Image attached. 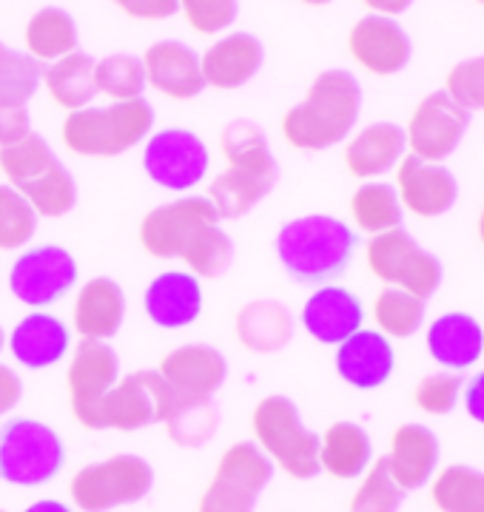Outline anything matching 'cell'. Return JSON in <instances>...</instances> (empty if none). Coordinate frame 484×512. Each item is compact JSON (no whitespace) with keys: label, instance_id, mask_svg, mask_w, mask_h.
Wrapping results in <instances>:
<instances>
[{"label":"cell","instance_id":"obj_35","mask_svg":"<svg viewBox=\"0 0 484 512\" xmlns=\"http://www.w3.org/2000/svg\"><path fill=\"white\" fill-rule=\"evenodd\" d=\"M430 501L439 512H484V473L450 464L430 481Z\"/></svg>","mask_w":484,"mask_h":512},{"label":"cell","instance_id":"obj_34","mask_svg":"<svg viewBox=\"0 0 484 512\" xmlns=\"http://www.w3.org/2000/svg\"><path fill=\"white\" fill-rule=\"evenodd\" d=\"M402 214H405V208L391 183L371 180V183L359 185L351 194V217H354L356 228L371 237L402 228Z\"/></svg>","mask_w":484,"mask_h":512},{"label":"cell","instance_id":"obj_5","mask_svg":"<svg viewBox=\"0 0 484 512\" xmlns=\"http://www.w3.org/2000/svg\"><path fill=\"white\" fill-rule=\"evenodd\" d=\"M154 128V109L149 100L86 106L66 114L60 140L77 157H120L140 146Z\"/></svg>","mask_w":484,"mask_h":512},{"label":"cell","instance_id":"obj_49","mask_svg":"<svg viewBox=\"0 0 484 512\" xmlns=\"http://www.w3.org/2000/svg\"><path fill=\"white\" fill-rule=\"evenodd\" d=\"M462 399H465L467 416L484 424V370H479L476 376H470V382H465Z\"/></svg>","mask_w":484,"mask_h":512},{"label":"cell","instance_id":"obj_6","mask_svg":"<svg viewBox=\"0 0 484 512\" xmlns=\"http://www.w3.org/2000/svg\"><path fill=\"white\" fill-rule=\"evenodd\" d=\"M254 444L285 476L308 481L319 476V436L305 427L288 396H265L251 410Z\"/></svg>","mask_w":484,"mask_h":512},{"label":"cell","instance_id":"obj_52","mask_svg":"<svg viewBox=\"0 0 484 512\" xmlns=\"http://www.w3.org/2000/svg\"><path fill=\"white\" fill-rule=\"evenodd\" d=\"M476 231H479V242L484 245V205L482 211H479V225H476Z\"/></svg>","mask_w":484,"mask_h":512},{"label":"cell","instance_id":"obj_13","mask_svg":"<svg viewBox=\"0 0 484 512\" xmlns=\"http://www.w3.org/2000/svg\"><path fill=\"white\" fill-rule=\"evenodd\" d=\"M208 168V146L191 128H163L149 134L143 148V171L154 185L186 194L203 183Z\"/></svg>","mask_w":484,"mask_h":512},{"label":"cell","instance_id":"obj_27","mask_svg":"<svg viewBox=\"0 0 484 512\" xmlns=\"http://www.w3.org/2000/svg\"><path fill=\"white\" fill-rule=\"evenodd\" d=\"M126 293L109 276H94L80 285L72 305V328L80 339L109 342L123 328Z\"/></svg>","mask_w":484,"mask_h":512},{"label":"cell","instance_id":"obj_50","mask_svg":"<svg viewBox=\"0 0 484 512\" xmlns=\"http://www.w3.org/2000/svg\"><path fill=\"white\" fill-rule=\"evenodd\" d=\"M408 6L410 3H405V0H399V3H385V0H371V3H365L368 15H382V18L393 20H396V15H402Z\"/></svg>","mask_w":484,"mask_h":512},{"label":"cell","instance_id":"obj_29","mask_svg":"<svg viewBox=\"0 0 484 512\" xmlns=\"http://www.w3.org/2000/svg\"><path fill=\"white\" fill-rule=\"evenodd\" d=\"M408 151L405 143V128L396 123H371L345 146V168L356 180L371 183L376 177H385L391 168L402 163Z\"/></svg>","mask_w":484,"mask_h":512},{"label":"cell","instance_id":"obj_10","mask_svg":"<svg viewBox=\"0 0 484 512\" xmlns=\"http://www.w3.org/2000/svg\"><path fill=\"white\" fill-rule=\"evenodd\" d=\"M365 265L385 288H399L428 302L442 285V262L430 251H422L405 228L371 237L365 245Z\"/></svg>","mask_w":484,"mask_h":512},{"label":"cell","instance_id":"obj_31","mask_svg":"<svg viewBox=\"0 0 484 512\" xmlns=\"http://www.w3.org/2000/svg\"><path fill=\"white\" fill-rule=\"evenodd\" d=\"M373 464V444L365 427L356 421H334L319 436V473L339 481L365 476V470Z\"/></svg>","mask_w":484,"mask_h":512},{"label":"cell","instance_id":"obj_23","mask_svg":"<svg viewBox=\"0 0 484 512\" xmlns=\"http://www.w3.org/2000/svg\"><path fill=\"white\" fill-rule=\"evenodd\" d=\"M6 348L26 370H46L66 359L72 348V330L55 313L32 311L20 319L12 333H6Z\"/></svg>","mask_w":484,"mask_h":512},{"label":"cell","instance_id":"obj_41","mask_svg":"<svg viewBox=\"0 0 484 512\" xmlns=\"http://www.w3.org/2000/svg\"><path fill=\"white\" fill-rule=\"evenodd\" d=\"M405 493L388 473L385 458L373 461L348 501V512H399Z\"/></svg>","mask_w":484,"mask_h":512},{"label":"cell","instance_id":"obj_9","mask_svg":"<svg viewBox=\"0 0 484 512\" xmlns=\"http://www.w3.org/2000/svg\"><path fill=\"white\" fill-rule=\"evenodd\" d=\"M151 487L154 470L149 461L131 453H117L80 467L69 484V495L80 512H109L114 507L143 501Z\"/></svg>","mask_w":484,"mask_h":512},{"label":"cell","instance_id":"obj_37","mask_svg":"<svg viewBox=\"0 0 484 512\" xmlns=\"http://www.w3.org/2000/svg\"><path fill=\"white\" fill-rule=\"evenodd\" d=\"M97 94H106L112 103H131L146 92L143 60L134 55H106L94 63Z\"/></svg>","mask_w":484,"mask_h":512},{"label":"cell","instance_id":"obj_32","mask_svg":"<svg viewBox=\"0 0 484 512\" xmlns=\"http://www.w3.org/2000/svg\"><path fill=\"white\" fill-rule=\"evenodd\" d=\"M40 86H46V92L52 97L57 109L66 114L92 106L97 86H94V57L86 52L55 60L49 66H43L40 74Z\"/></svg>","mask_w":484,"mask_h":512},{"label":"cell","instance_id":"obj_48","mask_svg":"<svg viewBox=\"0 0 484 512\" xmlns=\"http://www.w3.org/2000/svg\"><path fill=\"white\" fill-rule=\"evenodd\" d=\"M23 399V382L9 365H0V416L12 413Z\"/></svg>","mask_w":484,"mask_h":512},{"label":"cell","instance_id":"obj_44","mask_svg":"<svg viewBox=\"0 0 484 512\" xmlns=\"http://www.w3.org/2000/svg\"><path fill=\"white\" fill-rule=\"evenodd\" d=\"M445 94L462 109L484 111V55L459 60L445 77Z\"/></svg>","mask_w":484,"mask_h":512},{"label":"cell","instance_id":"obj_3","mask_svg":"<svg viewBox=\"0 0 484 512\" xmlns=\"http://www.w3.org/2000/svg\"><path fill=\"white\" fill-rule=\"evenodd\" d=\"M362 111V86L345 69H328L314 77L305 100L282 117V137L299 151H325L339 146Z\"/></svg>","mask_w":484,"mask_h":512},{"label":"cell","instance_id":"obj_24","mask_svg":"<svg viewBox=\"0 0 484 512\" xmlns=\"http://www.w3.org/2000/svg\"><path fill=\"white\" fill-rule=\"evenodd\" d=\"M334 367L339 379L356 390H376L388 382L396 370V350L391 339L379 330H356L336 348Z\"/></svg>","mask_w":484,"mask_h":512},{"label":"cell","instance_id":"obj_7","mask_svg":"<svg viewBox=\"0 0 484 512\" xmlns=\"http://www.w3.org/2000/svg\"><path fill=\"white\" fill-rule=\"evenodd\" d=\"M177 402L180 399L157 370H134L114 384L80 424L86 430L131 433L157 421H166Z\"/></svg>","mask_w":484,"mask_h":512},{"label":"cell","instance_id":"obj_21","mask_svg":"<svg viewBox=\"0 0 484 512\" xmlns=\"http://www.w3.org/2000/svg\"><path fill=\"white\" fill-rule=\"evenodd\" d=\"M143 72H146V86L168 97V100H194L203 94L205 80L200 69V55L186 46L183 40H160L146 49Z\"/></svg>","mask_w":484,"mask_h":512},{"label":"cell","instance_id":"obj_25","mask_svg":"<svg viewBox=\"0 0 484 512\" xmlns=\"http://www.w3.org/2000/svg\"><path fill=\"white\" fill-rule=\"evenodd\" d=\"M143 308L157 328L183 330L203 313V285L188 271H163L143 293Z\"/></svg>","mask_w":484,"mask_h":512},{"label":"cell","instance_id":"obj_53","mask_svg":"<svg viewBox=\"0 0 484 512\" xmlns=\"http://www.w3.org/2000/svg\"><path fill=\"white\" fill-rule=\"evenodd\" d=\"M3 348H6V333L0 328V353H3Z\"/></svg>","mask_w":484,"mask_h":512},{"label":"cell","instance_id":"obj_28","mask_svg":"<svg viewBox=\"0 0 484 512\" xmlns=\"http://www.w3.org/2000/svg\"><path fill=\"white\" fill-rule=\"evenodd\" d=\"M425 345H428V353L433 362H439L450 373H462V370L473 367L482 359V322L465 311L442 313L439 319L430 322Z\"/></svg>","mask_w":484,"mask_h":512},{"label":"cell","instance_id":"obj_20","mask_svg":"<svg viewBox=\"0 0 484 512\" xmlns=\"http://www.w3.org/2000/svg\"><path fill=\"white\" fill-rule=\"evenodd\" d=\"M120 382V359L109 342H89L80 339L72 350V362L66 370L69 399H72V416L83 421L94 404L100 402L114 384Z\"/></svg>","mask_w":484,"mask_h":512},{"label":"cell","instance_id":"obj_36","mask_svg":"<svg viewBox=\"0 0 484 512\" xmlns=\"http://www.w3.org/2000/svg\"><path fill=\"white\" fill-rule=\"evenodd\" d=\"M373 322L388 339H410L425 325V302L399 288H382L373 299Z\"/></svg>","mask_w":484,"mask_h":512},{"label":"cell","instance_id":"obj_2","mask_svg":"<svg viewBox=\"0 0 484 512\" xmlns=\"http://www.w3.org/2000/svg\"><path fill=\"white\" fill-rule=\"evenodd\" d=\"M359 248V234L331 214H305L288 220L274 237V254L299 285H334L348 271Z\"/></svg>","mask_w":484,"mask_h":512},{"label":"cell","instance_id":"obj_33","mask_svg":"<svg viewBox=\"0 0 484 512\" xmlns=\"http://www.w3.org/2000/svg\"><path fill=\"white\" fill-rule=\"evenodd\" d=\"M23 43H26V55L35 63H55L63 57L75 55L77 52V23L75 18L60 9V6H43L38 9L23 32Z\"/></svg>","mask_w":484,"mask_h":512},{"label":"cell","instance_id":"obj_38","mask_svg":"<svg viewBox=\"0 0 484 512\" xmlns=\"http://www.w3.org/2000/svg\"><path fill=\"white\" fill-rule=\"evenodd\" d=\"M183 265L191 276L197 279H217L223 276L231 262H234V242L225 234L220 225H208L197 231L183 251Z\"/></svg>","mask_w":484,"mask_h":512},{"label":"cell","instance_id":"obj_19","mask_svg":"<svg viewBox=\"0 0 484 512\" xmlns=\"http://www.w3.org/2000/svg\"><path fill=\"white\" fill-rule=\"evenodd\" d=\"M299 322L319 345L339 348L345 339L354 336L356 330H362L365 308L354 291H348L342 285H322L305 299Z\"/></svg>","mask_w":484,"mask_h":512},{"label":"cell","instance_id":"obj_16","mask_svg":"<svg viewBox=\"0 0 484 512\" xmlns=\"http://www.w3.org/2000/svg\"><path fill=\"white\" fill-rule=\"evenodd\" d=\"M348 52L365 72L391 77L410 63L413 43L399 20L362 15L348 32Z\"/></svg>","mask_w":484,"mask_h":512},{"label":"cell","instance_id":"obj_43","mask_svg":"<svg viewBox=\"0 0 484 512\" xmlns=\"http://www.w3.org/2000/svg\"><path fill=\"white\" fill-rule=\"evenodd\" d=\"M462 390H465V379L459 373H450V370L430 373V376H422L413 387V404L428 416H447L462 399Z\"/></svg>","mask_w":484,"mask_h":512},{"label":"cell","instance_id":"obj_4","mask_svg":"<svg viewBox=\"0 0 484 512\" xmlns=\"http://www.w3.org/2000/svg\"><path fill=\"white\" fill-rule=\"evenodd\" d=\"M0 174L38 217L57 220L77 205L75 177L35 131L15 146L0 148Z\"/></svg>","mask_w":484,"mask_h":512},{"label":"cell","instance_id":"obj_11","mask_svg":"<svg viewBox=\"0 0 484 512\" xmlns=\"http://www.w3.org/2000/svg\"><path fill=\"white\" fill-rule=\"evenodd\" d=\"M271 476L274 464L262 456L260 447L254 441H237L223 450L197 512H254Z\"/></svg>","mask_w":484,"mask_h":512},{"label":"cell","instance_id":"obj_47","mask_svg":"<svg viewBox=\"0 0 484 512\" xmlns=\"http://www.w3.org/2000/svg\"><path fill=\"white\" fill-rule=\"evenodd\" d=\"M114 6L131 20H168L180 12L177 0H120Z\"/></svg>","mask_w":484,"mask_h":512},{"label":"cell","instance_id":"obj_22","mask_svg":"<svg viewBox=\"0 0 484 512\" xmlns=\"http://www.w3.org/2000/svg\"><path fill=\"white\" fill-rule=\"evenodd\" d=\"M265 60V46L251 32H231L214 40L200 57V69L208 89L234 92L254 80Z\"/></svg>","mask_w":484,"mask_h":512},{"label":"cell","instance_id":"obj_8","mask_svg":"<svg viewBox=\"0 0 484 512\" xmlns=\"http://www.w3.org/2000/svg\"><path fill=\"white\" fill-rule=\"evenodd\" d=\"M66 464V447L55 427L38 419L0 424V481L15 487H43Z\"/></svg>","mask_w":484,"mask_h":512},{"label":"cell","instance_id":"obj_15","mask_svg":"<svg viewBox=\"0 0 484 512\" xmlns=\"http://www.w3.org/2000/svg\"><path fill=\"white\" fill-rule=\"evenodd\" d=\"M467 126H470V114L459 103H453L442 89L428 94L413 109L405 128V143L413 157L442 165L465 140Z\"/></svg>","mask_w":484,"mask_h":512},{"label":"cell","instance_id":"obj_14","mask_svg":"<svg viewBox=\"0 0 484 512\" xmlns=\"http://www.w3.org/2000/svg\"><path fill=\"white\" fill-rule=\"evenodd\" d=\"M208 225H220L214 205L200 194L180 197L154 205L140 220V245L154 259H180L191 237Z\"/></svg>","mask_w":484,"mask_h":512},{"label":"cell","instance_id":"obj_12","mask_svg":"<svg viewBox=\"0 0 484 512\" xmlns=\"http://www.w3.org/2000/svg\"><path fill=\"white\" fill-rule=\"evenodd\" d=\"M77 259L63 245H35L23 248V254L9 268V291L32 311L57 305L77 285Z\"/></svg>","mask_w":484,"mask_h":512},{"label":"cell","instance_id":"obj_54","mask_svg":"<svg viewBox=\"0 0 484 512\" xmlns=\"http://www.w3.org/2000/svg\"><path fill=\"white\" fill-rule=\"evenodd\" d=\"M0 512H3V510H0Z\"/></svg>","mask_w":484,"mask_h":512},{"label":"cell","instance_id":"obj_39","mask_svg":"<svg viewBox=\"0 0 484 512\" xmlns=\"http://www.w3.org/2000/svg\"><path fill=\"white\" fill-rule=\"evenodd\" d=\"M168 439L174 441L183 450H197L205 441L214 436L217 424H220V410L211 399L205 402H177L166 421Z\"/></svg>","mask_w":484,"mask_h":512},{"label":"cell","instance_id":"obj_42","mask_svg":"<svg viewBox=\"0 0 484 512\" xmlns=\"http://www.w3.org/2000/svg\"><path fill=\"white\" fill-rule=\"evenodd\" d=\"M40 74H43L40 63L23 52H12L3 46L0 49V103L26 106L40 89Z\"/></svg>","mask_w":484,"mask_h":512},{"label":"cell","instance_id":"obj_45","mask_svg":"<svg viewBox=\"0 0 484 512\" xmlns=\"http://www.w3.org/2000/svg\"><path fill=\"white\" fill-rule=\"evenodd\" d=\"M180 12L197 35H220L237 20L240 3H234V0H186V3H180Z\"/></svg>","mask_w":484,"mask_h":512},{"label":"cell","instance_id":"obj_26","mask_svg":"<svg viewBox=\"0 0 484 512\" xmlns=\"http://www.w3.org/2000/svg\"><path fill=\"white\" fill-rule=\"evenodd\" d=\"M388 473L402 493L422 490L433 481L439 467V439L425 424H402L391 436V450L385 456Z\"/></svg>","mask_w":484,"mask_h":512},{"label":"cell","instance_id":"obj_17","mask_svg":"<svg viewBox=\"0 0 484 512\" xmlns=\"http://www.w3.org/2000/svg\"><path fill=\"white\" fill-rule=\"evenodd\" d=\"M180 402L211 399L228 376V362L211 345H180L168 350L157 370Z\"/></svg>","mask_w":484,"mask_h":512},{"label":"cell","instance_id":"obj_40","mask_svg":"<svg viewBox=\"0 0 484 512\" xmlns=\"http://www.w3.org/2000/svg\"><path fill=\"white\" fill-rule=\"evenodd\" d=\"M38 214L12 185L0 183V251H20L38 234Z\"/></svg>","mask_w":484,"mask_h":512},{"label":"cell","instance_id":"obj_18","mask_svg":"<svg viewBox=\"0 0 484 512\" xmlns=\"http://www.w3.org/2000/svg\"><path fill=\"white\" fill-rule=\"evenodd\" d=\"M396 194L402 208L416 217H442L459 200V183L445 165L425 163L413 154H405L396 165Z\"/></svg>","mask_w":484,"mask_h":512},{"label":"cell","instance_id":"obj_46","mask_svg":"<svg viewBox=\"0 0 484 512\" xmlns=\"http://www.w3.org/2000/svg\"><path fill=\"white\" fill-rule=\"evenodd\" d=\"M32 134V117L26 106L0 103V148H9Z\"/></svg>","mask_w":484,"mask_h":512},{"label":"cell","instance_id":"obj_30","mask_svg":"<svg viewBox=\"0 0 484 512\" xmlns=\"http://www.w3.org/2000/svg\"><path fill=\"white\" fill-rule=\"evenodd\" d=\"M234 336L251 353H277L294 336V316L277 299H251L234 313Z\"/></svg>","mask_w":484,"mask_h":512},{"label":"cell","instance_id":"obj_51","mask_svg":"<svg viewBox=\"0 0 484 512\" xmlns=\"http://www.w3.org/2000/svg\"><path fill=\"white\" fill-rule=\"evenodd\" d=\"M23 512H72V507L57 501V498H40L35 504H29Z\"/></svg>","mask_w":484,"mask_h":512},{"label":"cell","instance_id":"obj_1","mask_svg":"<svg viewBox=\"0 0 484 512\" xmlns=\"http://www.w3.org/2000/svg\"><path fill=\"white\" fill-rule=\"evenodd\" d=\"M220 151L228 168L208 183L205 200L214 205L220 220H237L274 191L280 165L262 128L251 120H231L220 131Z\"/></svg>","mask_w":484,"mask_h":512}]
</instances>
